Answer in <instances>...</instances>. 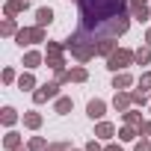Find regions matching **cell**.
<instances>
[{
    "label": "cell",
    "instance_id": "2e32d148",
    "mask_svg": "<svg viewBox=\"0 0 151 151\" xmlns=\"http://www.w3.org/2000/svg\"><path fill=\"white\" fill-rule=\"evenodd\" d=\"M18 89H21V92H36V89H39V83H36V77H33V71H30V68L18 77Z\"/></svg>",
    "mask_w": 151,
    "mask_h": 151
},
{
    "label": "cell",
    "instance_id": "e0dca14e",
    "mask_svg": "<svg viewBox=\"0 0 151 151\" xmlns=\"http://www.w3.org/2000/svg\"><path fill=\"white\" fill-rule=\"evenodd\" d=\"M116 47H119L116 36H104V39H98V56H110Z\"/></svg>",
    "mask_w": 151,
    "mask_h": 151
},
{
    "label": "cell",
    "instance_id": "484cf974",
    "mask_svg": "<svg viewBox=\"0 0 151 151\" xmlns=\"http://www.w3.org/2000/svg\"><path fill=\"white\" fill-rule=\"evenodd\" d=\"M130 95H133V107H148V104H151V98H148V89H133Z\"/></svg>",
    "mask_w": 151,
    "mask_h": 151
},
{
    "label": "cell",
    "instance_id": "4fadbf2b",
    "mask_svg": "<svg viewBox=\"0 0 151 151\" xmlns=\"http://www.w3.org/2000/svg\"><path fill=\"white\" fill-rule=\"evenodd\" d=\"M42 124H45V116L42 113H36V110H27L24 113V127L27 130H39Z\"/></svg>",
    "mask_w": 151,
    "mask_h": 151
},
{
    "label": "cell",
    "instance_id": "6da1fadb",
    "mask_svg": "<svg viewBox=\"0 0 151 151\" xmlns=\"http://www.w3.org/2000/svg\"><path fill=\"white\" fill-rule=\"evenodd\" d=\"M80 6V30L95 42L104 36H124L130 30V3L127 0H77Z\"/></svg>",
    "mask_w": 151,
    "mask_h": 151
},
{
    "label": "cell",
    "instance_id": "d6986e66",
    "mask_svg": "<svg viewBox=\"0 0 151 151\" xmlns=\"http://www.w3.org/2000/svg\"><path fill=\"white\" fill-rule=\"evenodd\" d=\"M36 24L39 27H50L53 24V9L50 6H39L36 9Z\"/></svg>",
    "mask_w": 151,
    "mask_h": 151
},
{
    "label": "cell",
    "instance_id": "4dcf8cb0",
    "mask_svg": "<svg viewBox=\"0 0 151 151\" xmlns=\"http://www.w3.org/2000/svg\"><path fill=\"white\" fill-rule=\"evenodd\" d=\"M136 83H139V89H148V92H151V71H142Z\"/></svg>",
    "mask_w": 151,
    "mask_h": 151
},
{
    "label": "cell",
    "instance_id": "277c9868",
    "mask_svg": "<svg viewBox=\"0 0 151 151\" xmlns=\"http://www.w3.org/2000/svg\"><path fill=\"white\" fill-rule=\"evenodd\" d=\"M45 65H47L50 71H59V68H65V65H68V62H65V45H62V42H50V39H47Z\"/></svg>",
    "mask_w": 151,
    "mask_h": 151
},
{
    "label": "cell",
    "instance_id": "ba28073f",
    "mask_svg": "<svg viewBox=\"0 0 151 151\" xmlns=\"http://www.w3.org/2000/svg\"><path fill=\"white\" fill-rule=\"evenodd\" d=\"M86 116H89L92 122H101V119L107 116V101H104V98H92V101L86 104Z\"/></svg>",
    "mask_w": 151,
    "mask_h": 151
},
{
    "label": "cell",
    "instance_id": "603a6c76",
    "mask_svg": "<svg viewBox=\"0 0 151 151\" xmlns=\"http://www.w3.org/2000/svg\"><path fill=\"white\" fill-rule=\"evenodd\" d=\"M0 122H3L6 127H12V124L18 122V110H15V107H3V110H0Z\"/></svg>",
    "mask_w": 151,
    "mask_h": 151
},
{
    "label": "cell",
    "instance_id": "9c48e42d",
    "mask_svg": "<svg viewBox=\"0 0 151 151\" xmlns=\"http://www.w3.org/2000/svg\"><path fill=\"white\" fill-rule=\"evenodd\" d=\"M113 107H116V113H127V110L133 107V95H130L127 89H119L116 98H113Z\"/></svg>",
    "mask_w": 151,
    "mask_h": 151
},
{
    "label": "cell",
    "instance_id": "7c38bea8",
    "mask_svg": "<svg viewBox=\"0 0 151 151\" xmlns=\"http://www.w3.org/2000/svg\"><path fill=\"white\" fill-rule=\"evenodd\" d=\"M74 110V98H68V95H59L56 101H53V113L56 116H68Z\"/></svg>",
    "mask_w": 151,
    "mask_h": 151
},
{
    "label": "cell",
    "instance_id": "d4e9b609",
    "mask_svg": "<svg viewBox=\"0 0 151 151\" xmlns=\"http://www.w3.org/2000/svg\"><path fill=\"white\" fill-rule=\"evenodd\" d=\"M133 53H136V65H151V47L148 45H139Z\"/></svg>",
    "mask_w": 151,
    "mask_h": 151
},
{
    "label": "cell",
    "instance_id": "5b68a950",
    "mask_svg": "<svg viewBox=\"0 0 151 151\" xmlns=\"http://www.w3.org/2000/svg\"><path fill=\"white\" fill-rule=\"evenodd\" d=\"M136 62V53L130 50V47H116L110 56H107V68L116 74V71H124L127 65H133Z\"/></svg>",
    "mask_w": 151,
    "mask_h": 151
},
{
    "label": "cell",
    "instance_id": "f1b7e54d",
    "mask_svg": "<svg viewBox=\"0 0 151 151\" xmlns=\"http://www.w3.org/2000/svg\"><path fill=\"white\" fill-rule=\"evenodd\" d=\"M47 151H71V142L68 139H56V142L47 145Z\"/></svg>",
    "mask_w": 151,
    "mask_h": 151
},
{
    "label": "cell",
    "instance_id": "1f68e13d",
    "mask_svg": "<svg viewBox=\"0 0 151 151\" xmlns=\"http://www.w3.org/2000/svg\"><path fill=\"white\" fill-rule=\"evenodd\" d=\"M139 136H151V119H145L139 124Z\"/></svg>",
    "mask_w": 151,
    "mask_h": 151
},
{
    "label": "cell",
    "instance_id": "4316f807",
    "mask_svg": "<svg viewBox=\"0 0 151 151\" xmlns=\"http://www.w3.org/2000/svg\"><path fill=\"white\" fill-rule=\"evenodd\" d=\"M27 148H30V151H47V139H42V136H30Z\"/></svg>",
    "mask_w": 151,
    "mask_h": 151
},
{
    "label": "cell",
    "instance_id": "7a4b0ae2",
    "mask_svg": "<svg viewBox=\"0 0 151 151\" xmlns=\"http://www.w3.org/2000/svg\"><path fill=\"white\" fill-rule=\"evenodd\" d=\"M62 45H65V53H71V56L77 59L80 65H86L89 59H95V56H98V42H95L89 33H83L80 27L74 30V33H71Z\"/></svg>",
    "mask_w": 151,
    "mask_h": 151
},
{
    "label": "cell",
    "instance_id": "52a82bcc",
    "mask_svg": "<svg viewBox=\"0 0 151 151\" xmlns=\"http://www.w3.org/2000/svg\"><path fill=\"white\" fill-rule=\"evenodd\" d=\"M127 3H130V15H133L139 24L151 21V6H148V0H127Z\"/></svg>",
    "mask_w": 151,
    "mask_h": 151
},
{
    "label": "cell",
    "instance_id": "83f0119b",
    "mask_svg": "<svg viewBox=\"0 0 151 151\" xmlns=\"http://www.w3.org/2000/svg\"><path fill=\"white\" fill-rule=\"evenodd\" d=\"M12 83H18V74H15L12 65H6L3 68V86H12Z\"/></svg>",
    "mask_w": 151,
    "mask_h": 151
},
{
    "label": "cell",
    "instance_id": "cb8c5ba5",
    "mask_svg": "<svg viewBox=\"0 0 151 151\" xmlns=\"http://www.w3.org/2000/svg\"><path fill=\"white\" fill-rule=\"evenodd\" d=\"M68 74H71V83H86V80H89V71H86L83 65H74V68H68Z\"/></svg>",
    "mask_w": 151,
    "mask_h": 151
},
{
    "label": "cell",
    "instance_id": "8fae6325",
    "mask_svg": "<svg viewBox=\"0 0 151 151\" xmlns=\"http://www.w3.org/2000/svg\"><path fill=\"white\" fill-rule=\"evenodd\" d=\"M95 136H98V139H104V142H110V139L116 136V124H113V122H104V119H101V122L95 124Z\"/></svg>",
    "mask_w": 151,
    "mask_h": 151
},
{
    "label": "cell",
    "instance_id": "74e56055",
    "mask_svg": "<svg viewBox=\"0 0 151 151\" xmlns=\"http://www.w3.org/2000/svg\"><path fill=\"white\" fill-rule=\"evenodd\" d=\"M148 113H151V104H148Z\"/></svg>",
    "mask_w": 151,
    "mask_h": 151
},
{
    "label": "cell",
    "instance_id": "8d00e7d4",
    "mask_svg": "<svg viewBox=\"0 0 151 151\" xmlns=\"http://www.w3.org/2000/svg\"><path fill=\"white\" fill-rule=\"evenodd\" d=\"M71 151H86V148H71Z\"/></svg>",
    "mask_w": 151,
    "mask_h": 151
},
{
    "label": "cell",
    "instance_id": "e575fe53",
    "mask_svg": "<svg viewBox=\"0 0 151 151\" xmlns=\"http://www.w3.org/2000/svg\"><path fill=\"white\" fill-rule=\"evenodd\" d=\"M145 45H148V47H151V27H148V30H145Z\"/></svg>",
    "mask_w": 151,
    "mask_h": 151
},
{
    "label": "cell",
    "instance_id": "9a60e30c",
    "mask_svg": "<svg viewBox=\"0 0 151 151\" xmlns=\"http://www.w3.org/2000/svg\"><path fill=\"white\" fill-rule=\"evenodd\" d=\"M21 27H18V21L15 18H9V15H3V21H0V36H6V39H15V33H18Z\"/></svg>",
    "mask_w": 151,
    "mask_h": 151
},
{
    "label": "cell",
    "instance_id": "d6a6232c",
    "mask_svg": "<svg viewBox=\"0 0 151 151\" xmlns=\"http://www.w3.org/2000/svg\"><path fill=\"white\" fill-rule=\"evenodd\" d=\"M86 151H104V148H101V145H98V136H95V139H89V142H86Z\"/></svg>",
    "mask_w": 151,
    "mask_h": 151
},
{
    "label": "cell",
    "instance_id": "ffe728a7",
    "mask_svg": "<svg viewBox=\"0 0 151 151\" xmlns=\"http://www.w3.org/2000/svg\"><path fill=\"white\" fill-rule=\"evenodd\" d=\"M42 62H45V53H42V50H27V53H24V68L33 71V68H39Z\"/></svg>",
    "mask_w": 151,
    "mask_h": 151
},
{
    "label": "cell",
    "instance_id": "30bf717a",
    "mask_svg": "<svg viewBox=\"0 0 151 151\" xmlns=\"http://www.w3.org/2000/svg\"><path fill=\"white\" fill-rule=\"evenodd\" d=\"M27 9H30V0H6L3 3V15H9V18H15V15H21Z\"/></svg>",
    "mask_w": 151,
    "mask_h": 151
},
{
    "label": "cell",
    "instance_id": "5bb4252c",
    "mask_svg": "<svg viewBox=\"0 0 151 151\" xmlns=\"http://www.w3.org/2000/svg\"><path fill=\"white\" fill-rule=\"evenodd\" d=\"M136 80H133V74H127V71H116V77H113V89L119 92V89H130Z\"/></svg>",
    "mask_w": 151,
    "mask_h": 151
},
{
    "label": "cell",
    "instance_id": "7402d4cb",
    "mask_svg": "<svg viewBox=\"0 0 151 151\" xmlns=\"http://www.w3.org/2000/svg\"><path fill=\"white\" fill-rule=\"evenodd\" d=\"M119 139H122V142H136V139H139V127H133V124H124V127L119 130Z\"/></svg>",
    "mask_w": 151,
    "mask_h": 151
},
{
    "label": "cell",
    "instance_id": "8992f818",
    "mask_svg": "<svg viewBox=\"0 0 151 151\" xmlns=\"http://www.w3.org/2000/svg\"><path fill=\"white\" fill-rule=\"evenodd\" d=\"M59 98V83H42L36 92H33V104H47V101H56Z\"/></svg>",
    "mask_w": 151,
    "mask_h": 151
},
{
    "label": "cell",
    "instance_id": "f546056e",
    "mask_svg": "<svg viewBox=\"0 0 151 151\" xmlns=\"http://www.w3.org/2000/svg\"><path fill=\"white\" fill-rule=\"evenodd\" d=\"M133 151H151V136H142L133 142Z\"/></svg>",
    "mask_w": 151,
    "mask_h": 151
},
{
    "label": "cell",
    "instance_id": "3957f363",
    "mask_svg": "<svg viewBox=\"0 0 151 151\" xmlns=\"http://www.w3.org/2000/svg\"><path fill=\"white\" fill-rule=\"evenodd\" d=\"M39 42H47V33H45V27H21L18 33H15V45L18 47H30V45H39Z\"/></svg>",
    "mask_w": 151,
    "mask_h": 151
},
{
    "label": "cell",
    "instance_id": "44dd1931",
    "mask_svg": "<svg viewBox=\"0 0 151 151\" xmlns=\"http://www.w3.org/2000/svg\"><path fill=\"white\" fill-rule=\"evenodd\" d=\"M122 119H124V124H133V127H139V124L145 122V119H142V113H139L136 107H130L127 113H122Z\"/></svg>",
    "mask_w": 151,
    "mask_h": 151
},
{
    "label": "cell",
    "instance_id": "836d02e7",
    "mask_svg": "<svg viewBox=\"0 0 151 151\" xmlns=\"http://www.w3.org/2000/svg\"><path fill=\"white\" fill-rule=\"evenodd\" d=\"M104 151H124V148H122V145H116V142H107V148H104Z\"/></svg>",
    "mask_w": 151,
    "mask_h": 151
},
{
    "label": "cell",
    "instance_id": "ac0fdd59",
    "mask_svg": "<svg viewBox=\"0 0 151 151\" xmlns=\"http://www.w3.org/2000/svg\"><path fill=\"white\" fill-rule=\"evenodd\" d=\"M24 145V136L18 133V130H6V136H3V148L6 151H15V148H21Z\"/></svg>",
    "mask_w": 151,
    "mask_h": 151
},
{
    "label": "cell",
    "instance_id": "d590c367",
    "mask_svg": "<svg viewBox=\"0 0 151 151\" xmlns=\"http://www.w3.org/2000/svg\"><path fill=\"white\" fill-rule=\"evenodd\" d=\"M15 151H30V148H24V145H21V148H15Z\"/></svg>",
    "mask_w": 151,
    "mask_h": 151
}]
</instances>
